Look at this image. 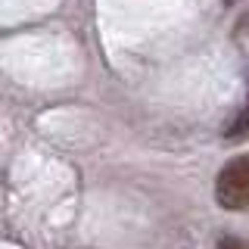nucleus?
<instances>
[{
	"instance_id": "nucleus-2",
	"label": "nucleus",
	"mask_w": 249,
	"mask_h": 249,
	"mask_svg": "<svg viewBox=\"0 0 249 249\" xmlns=\"http://www.w3.org/2000/svg\"><path fill=\"white\" fill-rule=\"evenodd\" d=\"M246 131H249V103H246V109L237 115V119H233V124L228 128V137H231V140H237V137H243Z\"/></svg>"
},
{
	"instance_id": "nucleus-3",
	"label": "nucleus",
	"mask_w": 249,
	"mask_h": 249,
	"mask_svg": "<svg viewBox=\"0 0 249 249\" xmlns=\"http://www.w3.org/2000/svg\"><path fill=\"white\" fill-rule=\"evenodd\" d=\"M218 249H249V243L240 240V237H224L221 243H218Z\"/></svg>"
},
{
	"instance_id": "nucleus-1",
	"label": "nucleus",
	"mask_w": 249,
	"mask_h": 249,
	"mask_svg": "<svg viewBox=\"0 0 249 249\" xmlns=\"http://www.w3.org/2000/svg\"><path fill=\"white\" fill-rule=\"evenodd\" d=\"M215 199L228 212L249 209V156H233L224 162L215 181Z\"/></svg>"
}]
</instances>
